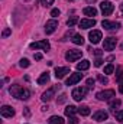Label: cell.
<instances>
[{"label":"cell","mask_w":123,"mask_h":124,"mask_svg":"<svg viewBox=\"0 0 123 124\" xmlns=\"http://www.w3.org/2000/svg\"><path fill=\"white\" fill-rule=\"evenodd\" d=\"M10 94L13 97H16L18 100H28L31 97V91L28 88L19 87V85H12L10 87Z\"/></svg>","instance_id":"1"},{"label":"cell","mask_w":123,"mask_h":124,"mask_svg":"<svg viewBox=\"0 0 123 124\" xmlns=\"http://www.w3.org/2000/svg\"><path fill=\"white\" fill-rule=\"evenodd\" d=\"M88 91V88L87 87H78V88H74L72 90V98L75 100V101H81L84 97H86V94Z\"/></svg>","instance_id":"2"},{"label":"cell","mask_w":123,"mask_h":124,"mask_svg":"<svg viewBox=\"0 0 123 124\" xmlns=\"http://www.w3.org/2000/svg\"><path fill=\"white\" fill-rule=\"evenodd\" d=\"M83 56V52L78 51V49H70L67 54H65V59L68 62H75L77 59H80Z\"/></svg>","instance_id":"3"},{"label":"cell","mask_w":123,"mask_h":124,"mask_svg":"<svg viewBox=\"0 0 123 124\" xmlns=\"http://www.w3.org/2000/svg\"><path fill=\"white\" fill-rule=\"evenodd\" d=\"M100 9H101L103 16H110V15L113 13V10H114V6H113L110 1H103V3L100 4Z\"/></svg>","instance_id":"4"},{"label":"cell","mask_w":123,"mask_h":124,"mask_svg":"<svg viewBox=\"0 0 123 124\" xmlns=\"http://www.w3.org/2000/svg\"><path fill=\"white\" fill-rule=\"evenodd\" d=\"M114 95H116V94H114L113 90H106V91H100V93L97 94V100H100V101H109V100H112Z\"/></svg>","instance_id":"5"},{"label":"cell","mask_w":123,"mask_h":124,"mask_svg":"<svg viewBox=\"0 0 123 124\" xmlns=\"http://www.w3.org/2000/svg\"><path fill=\"white\" fill-rule=\"evenodd\" d=\"M49 42L48 40H39V42H33L31 43V49H44V51H49Z\"/></svg>","instance_id":"6"},{"label":"cell","mask_w":123,"mask_h":124,"mask_svg":"<svg viewBox=\"0 0 123 124\" xmlns=\"http://www.w3.org/2000/svg\"><path fill=\"white\" fill-rule=\"evenodd\" d=\"M57 28H58V22H57L55 19H51V20H48L46 25H45V33H46V35H51V33L55 32Z\"/></svg>","instance_id":"7"},{"label":"cell","mask_w":123,"mask_h":124,"mask_svg":"<svg viewBox=\"0 0 123 124\" xmlns=\"http://www.w3.org/2000/svg\"><path fill=\"white\" fill-rule=\"evenodd\" d=\"M101 26L107 31H117L120 28V23L119 22H110V20H103L101 22Z\"/></svg>","instance_id":"8"},{"label":"cell","mask_w":123,"mask_h":124,"mask_svg":"<svg viewBox=\"0 0 123 124\" xmlns=\"http://www.w3.org/2000/svg\"><path fill=\"white\" fill-rule=\"evenodd\" d=\"M116 43H117V39L116 38H106L104 39V51H113L116 48Z\"/></svg>","instance_id":"9"},{"label":"cell","mask_w":123,"mask_h":124,"mask_svg":"<svg viewBox=\"0 0 123 124\" xmlns=\"http://www.w3.org/2000/svg\"><path fill=\"white\" fill-rule=\"evenodd\" d=\"M81 78H83V74H78V72H74V74H71L70 75V78L67 79V85H74V84H77V82H80L81 81Z\"/></svg>","instance_id":"10"},{"label":"cell","mask_w":123,"mask_h":124,"mask_svg":"<svg viewBox=\"0 0 123 124\" xmlns=\"http://www.w3.org/2000/svg\"><path fill=\"white\" fill-rule=\"evenodd\" d=\"M0 114L4 117V118H9V117H13L15 116V110L10 107V105H3L0 108Z\"/></svg>","instance_id":"11"},{"label":"cell","mask_w":123,"mask_h":124,"mask_svg":"<svg viewBox=\"0 0 123 124\" xmlns=\"http://www.w3.org/2000/svg\"><path fill=\"white\" fill-rule=\"evenodd\" d=\"M88 39H90V42L91 43H98L100 40H101V32L100 31H91L88 33Z\"/></svg>","instance_id":"12"},{"label":"cell","mask_w":123,"mask_h":124,"mask_svg":"<svg viewBox=\"0 0 123 124\" xmlns=\"http://www.w3.org/2000/svg\"><path fill=\"white\" fill-rule=\"evenodd\" d=\"M78 25H80L81 29H90L93 26H96V20L94 19H83V20L78 22Z\"/></svg>","instance_id":"13"},{"label":"cell","mask_w":123,"mask_h":124,"mask_svg":"<svg viewBox=\"0 0 123 124\" xmlns=\"http://www.w3.org/2000/svg\"><path fill=\"white\" fill-rule=\"evenodd\" d=\"M57 88H60V85H57L55 88H49V90H46L45 93L42 94V101H45V102H48V101H51L52 100V97H54V93H55V90Z\"/></svg>","instance_id":"14"},{"label":"cell","mask_w":123,"mask_h":124,"mask_svg":"<svg viewBox=\"0 0 123 124\" xmlns=\"http://www.w3.org/2000/svg\"><path fill=\"white\" fill-rule=\"evenodd\" d=\"M67 74H70V68H68V66H58V68L55 69V77H57L58 79L64 78Z\"/></svg>","instance_id":"15"},{"label":"cell","mask_w":123,"mask_h":124,"mask_svg":"<svg viewBox=\"0 0 123 124\" xmlns=\"http://www.w3.org/2000/svg\"><path fill=\"white\" fill-rule=\"evenodd\" d=\"M107 117H109V114L106 111H103V110L96 111L93 114V120H96V121H104V120H107Z\"/></svg>","instance_id":"16"},{"label":"cell","mask_w":123,"mask_h":124,"mask_svg":"<svg viewBox=\"0 0 123 124\" xmlns=\"http://www.w3.org/2000/svg\"><path fill=\"white\" fill-rule=\"evenodd\" d=\"M88 68H90V61H87V59H84V61L77 63V69L78 71H87Z\"/></svg>","instance_id":"17"},{"label":"cell","mask_w":123,"mask_h":124,"mask_svg":"<svg viewBox=\"0 0 123 124\" xmlns=\"http://www.w3.org/2000/svg\"><path fill=\"white\" fill-rule=\"evenodd\" d=\"M78 111V108L77 107H74V105H68L67 108H65V116L67 117H74V114Z\"/></svg>","instance_id":"18"},{"label":"cell","mask_w":123,"mask_h":124,"mask_svg":"<svg viewBox=\"0 0 123 124\" xmlns=\"http://www.w3.org/2000/svg\"><path fill=\"white\" fill-rule=\"evenodd\" d=\"M48 81H49V74H48V72H44V74L38 78V84H41V85H42V84H46Z\"/></svg>","instance_id":"19"},{"label":"cell","mask_w":123,"mask_h":124,"mask_svg":"<svg viewBox=\"0 0 123 124\" xmlns=\"http://www.w3.org/2000/svg\"><path fill=\"white\" fill-rule=\"evenodd\" d=\"M49 123L51 124H64L65 121H64V118L60 117V116H52V117L49 118Z\"/></svg>","instance_id":"20"},{"label":"cell","mask_w":123,"mask_h":124,"mask_svg":"<svg viewBox=\"0 0 123 124\" xmlns=\"http://www.w3.org/2000/svg\"><path fill=\"white\" fill-rule=\"evenodd\" d=\"M71 40H72V43H75V45H83V43H84V38H83L81 35H74Z\"/></svg>","instance_id":"21"},{"label":"cell","mask_w":123,"mask_h":124,"mask_svg":"<svg viewBox=\"0 0 123 124\" xmlns=\"http://www.w3.org/2000/svg\"><path fill=\"white\" fill-rule=\"evenodd\" d=\"M83 13H84L86 16H96V15H97V10H96L94 7H84Z\"/></svg>","instance_id":"22"},{"label":"cell","mask_w":123,"mask_h":124,"mask_svg":"<svg viewBox=\"0 0 123 124\" xmlns=\"http://www.w3.org/2000/svg\"><path fill=\"white\" fill-rule=\"evenodd\" d=\"M78 113L81 114V116H88L90 114V108L87 107V105H81V107H78Z\"/></svg>","instance_id":"23"},{"label":"cell","mask_w":123,"mask_h":124,"mask_svg":"<svg viewBox=\"0 0 123 124\" xmlns=\"http://www.w3.org/2000/svg\"><path fill=\"white\" fill-rule=\"evenodd\" d=\"M77 22H78V17H77V16H72V17H70V19L67 20V25H68V28H72Z\"/></svg>","instance_id":"24"},{"label":"cell","mask_w":123,"mask_h":124,"mask_svg":"<svg viewBox=\"0 0 123 124\" xmlns=\"http://www.w3.org/2000/svg\"><path fill=\"white\" fill-rule=\"evenodd\" d=\"M119 107H120V100H114V101L110 102V108H112V111L116 113V108H119Z\"/></svg>","instance_id":"25"},{"label":"cell","mask_w":123,"mask_h":124,"mask_svg":"<svg viewBox=\"0 0 123 124\" xmlns=\"http://www.w3.org/2000/svg\"><path fill=\"white\" fill-rule=\"evenodd\" d=\"M113 71H114V66H113L112 63L106 65V68H104V74H113Z\"/></svg>","instance_id":"26"},{"label":"cell","mask_w":123,"mask_h":124,"mask_svg":"<svg viewBox=\"0 0 123 124\" xmlns=\"http://www.w3.org/2000/svg\"><path fill=\"white\" fill-rule=\"evenodd\" d=\"M114 116H116V120H117L119 123H123V110H122V111L114 113Z\"/></svg>","instance_id":"27"},{"label":"cell","mask_w":123,"mask_h":124,"mask_svg":"<svg viewBox=\"0 0 123 124\" xmlns=\"http://www.w3.org/2000/svg\"><path fill=\"white\" fill-rule=\"evenodd\" d=\"M19 65L22 66V68H28L31 63H29V61L28 59H20V62H19Z\"/></svg>","instance_id":"28"},{"label":"cell","mask_w":123,"mask_h":124,"mask_svg":"<svg viewBox=\"0 0 123 124\" xmlns=\"http://www.w3.org/2000/svg\"><path fill=\"white\" fill-rule=\"evenodd\" d=\"M51 16H52V17L60 16V9H52V10H51Z\"/></svg>","instance_id":"29"},{"label":"cell","mask_w":123,"mask_h":124,"mask_svg":"<svg viewBox=\"0 0 123 124\" xmlns=\"http://www.w3.org/2000/svg\"><path fill=\"white\" fill-rule=\"evenodd\" d=\"M65 100H67V95H65V94H62L61 97L57 100V102H58V104H64V102H65Z\"/></svg>","instance_id":"30"},{"label":"cell","mask_w":123,"mask_h":124,"mask_svg":"<svg viewBox=\"0 0 123 124\" xmlns=\"http://www.w3.org/2000/svg\"><path fill=\"white\" fill-rule=\"evenodd\" d=\"M97 78H98V81H100L101 84H107V78H106V77H103V75H98Z\"/></svg>","instance_id":"31"},{"label":"cell","mask_w":123,"mask_h":124,"mask_svg":"<svg viewBox=\"0 0 123 124\" xmlns=\"http://www.w3.org/2000/svg\"><path fill=\"white\" fill-rule=\"evenodd\" d=\"M54 3V0H42V4L45 6V7H48V6H51Z\"/></svg>","instance_id":"32"},{"label":"cell","mask_w":123,"mask_h":124,"mask_svg":"<svg viewBox=\"0 0 123 124\" xmlns=\"http://www.w3.org/2000/svg\"><path fill=\"white\" fill-rule=\"evenodd\" d=\"M94 82H96V81H94L93 78H88V79H87V85H88V88H93V87H94Z\"/></svg>","instance_id":"33"},{"label":"cell","mask_w":123,"mask_h":124,"mask_svg":"<svg viewBox=\"0 0 123 124\" xmlns=\"http://www.w3.org/2000/svg\"><path fill=\"white\" fill-rule=\"evenodd\" d=\"M68 124H78V118H77V117H70Z\"/></svg>","instance_id":"34"},{"label":"cell","mask_w":123,"mask_h":124,"mask_svg":"<svg viewBox=\"0 0 123 124\" xmlns=\"http://www.w3.org/2000/svg\"><path fill=\"white\" fill-rule=\"evenodd\" d=\"M10 33H12V31H10V29H4V31H3V33H1V36H3V38H6V36H9Z\"/></svg>","instance_id":"35"},{"label":"cell","mask_w":123,"mask_h":124,"mask_svg":"<svg viewBox=\"0 0 123 124\" xmlns=\"http://www.w3.org/2000/svg\"><path fill=\"white\" fill-rule=\"evenodd\" d=\"M101 63H103V61H101L100 58H97V59H96V62H94V65H96V66H100Z\"/></svg>","instance_id":"36"},{"label":"cell","mask_w":123,"mask_h":124,"mask_svg":"<svg viewBox=\"0 0 123 124\" xmlns=\"http://www.w3.org/2000/svg\"><path fill=\"white\" fill-rule=\"evenodd\" d=\"M35 59L36 61H41L42 59V54H35Z\"/></svg>","instance_id":"37"},{"label":"cell","mask_w":123,"mask_h":124,"mask_svg":"<svg viewBox=\"0 0 123 124\" xmlns=\"http://www.w3.org/2000/svg\"><path fill=\"white\" fill-rule=\"evenodd\" d=\"M94 54H96L97 56H100V55H101V51H100V49H96V51H94Z\"/></svg>","instance_id":"38"},{"label":"cell","mask_w":123,"mask_h":124,"mask_svg":"<svg viewBox=\"0 0 123 124\" xmlns=\"http://www.w3.org/2000/svg\"><path fill=\"white\" fill-rule=\"evenodd\" d=\"M119 91H120V93L123 94V81L120 82V87H119Z\"/></svg>","instance_id":"39"},{"label":"cell","mask_w":123,"mask_h":124,"mask_svg":"<svg viewBox=\"0 0 123 124\" xmlns=\"http://www.w3.org/2000/svg\"><path fill=\"white\" fill-rule=\"evenodd\" d=\"M120 12H122V16H123V3L120 4Z\"/></svg>","instance_id":"40"},{"label":"cell","mask_w":123,"mask_h":124,"mask_svg":"<svg viewBox=\"0 0 123 124\" xmlns=\"http://www.w3.org/2000/svg\"><path fill=\"white\" fill-rule=\"evenodd\" d=\"M122 49H123V43H122Z\"/></svg>","instance_id":"41"},{"label":"cell","mask_w":123,"mask_h":124,"mask_svg":"<svg viewBox=\"0 0 123 124\" xmlns=\"http://www.w3.org/2000/svg\"><path fill=\"white\" fill-rule=\"evenodd\" d=\"M68 1H72V0H68Z\"/></svg>","instance_id":"42"},{"label":"cell","mask_w":123,"mask_h":124,"mask_svg":"<svg viewBox=\"0 0 123 124\" xmlns=\"http://www.w3.org/2000/svg\"><path fill=\"white\" fill-rule=\"evenodd\" d=\"M25 1H29V0H25Z\"/></svg>","instance_id":"43"}]
</instances>
